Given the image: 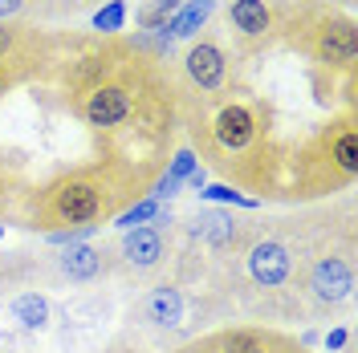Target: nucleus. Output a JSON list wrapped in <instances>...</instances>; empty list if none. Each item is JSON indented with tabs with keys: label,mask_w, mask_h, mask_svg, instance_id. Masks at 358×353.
I'll list each match as a JSON object with an SVG mask.
<instances>
[{
	"label": "nucleus",
	"mask_w": 358,
	"mask_h": 353,
	"mask_svg": "<svg viewBox=\"0 0 358 353\" xmlns=\"http://www.w3.org/2000/svg\"><path fill=\"white\" fill-rule=\"evenodd\" d=\"M228 24L241 37H265L273 29V13H268L265 0H232L228 4Z\"/></svg>",
	"instance_id": "9d476101"
},
{
	"label": "nucleus",
	"mask_w": 358,
	"mask_h": 353,
	"mask_svg": "<svg viewBox=\"0 0 358 353\" xmlns=\"http://www.w3.org/2000/svg\"><path fill=\"white\" fill-rule=\"evenodd\" d=\"M192 171H196V155H192V151H179V155L171 158V171H167V179L183 187V179L192 175Z\"/></svg>",
	"instance_id": "412c9836"
},
{
	"label": "nucleus",
	"mask_w": 358,
	"mask_h": 353,
	"mask_svg": "<svg viewBox=\"0 0 358 353\" xmlns=\"http://www.w3.org/2000/svg\"><path fill=\"white\" fill-rule=\"evenodd\" d=\"M8 313H13V321H17L21 329L41 333L45 325H49V296H41V292H21V296H13Z\"/></svg>",
	"instance_id": "f8f14e48"
},
{
	"label": "nucleus",
	"mask_w": 358,
	"mask_h": 353,
	"mask_svg": "<svg viewBox=\"0 0 358 353\" xmlns=\"http://www.w3.org/2000/svg\"><path fill=\"white\" fill-rule=\"evenodd\" d=\"M94 227H98V223H90V227H57V232H49V240L53 243H82Z\"/></svg>",
	"instance_id": "4be33fe9"
},
{
	"label": "nucleus",
	"mask_w": 358,
	"mask_h": 353,
	"mask_svg": "<svg viewBox=\"0 0 358 353\" xmlns=\"http://www.w3.org/2000/svg\"><path fill=\"white\" fill-rule=\"evenodd\" d=\"M122 24H127V4H122V0H110L106 8L94 13V29H98V33H118Z\"/></svg>",
	"instance_id": "6ab92c4d"
},
{
	"label": "nucleus",
	"mask_w": 358,
	"mask_h": 353,
	"mask_svg": "<svg viewBox=\"0 0 358 353\" xmlns=\"http://www.w3.org/2000/svg\"><path fill=\"white\" fill-rule=\"evenodd\" d=\"M57 268L66 272L69 280L86 285V280H94V276H102L106 260H102V252H98V248H90V243H69L66 252L57 256Z\"/></svg>",
	"instance_id": "9b49d317"
},
{
	"label": "nucleus",
	"mask_w": 358,
	"mask_h": 353,
	"mask_svg": "<svg viewBox=\"0 0 358 353\" xmlns=\"http://www.w3.org/2000/svg\"><path fill=\"white\" fill-rule=\"evenodd\" d=\"M13 45H17L13 29H4V24H0V57H4V53H13Z\"/></svg>",
	"instance_id": "393cba45"
},
{
	"label": "nucleus",
	"mask_w": 358,
	"mask_h": 353,
	"mask_svg": "<svg viewBox=\"0 0 358 353\" xmlns=\"http://www.w3.org/2000/svg\"><path fill=\"white\" fill-rule=\"evenodd\" d=\"M212 8H216V0H187V4H179L176 17L167 21V33L171 37H196L203 24H208Z\"/></svg>",
	"instance_id": "ddd939ff"
},
{
	"label": "nucleus",
	"mask_w": 358,
	"mask_h": 353,
	"mask_svg": "<svg viewBox=\"0 0 358 353\" xmlns=\"http://www.w3.org/2000/svg\"><path fill=\"white\" fill-rule=\"evenodd\" d=\"M192 236H203V240L212 243V248H232V243L241 240L236 223L228 220V216H220V211L196 216V220H192Z\"/></svg>",
	"instance_id": "4468645a"
},
{
	"label": "nucleus",
	"mask_w": 358,
	"mask_h": 353,
	"mask_svg": "<svg viewBox=\"0 0 358 353\" xmlns=\"http://www.w3.org/2000/svg\"><path fill=\"white\" fill-rule=\"evenodd\" d=\"M171 220H163V211H159L151 223H143V227H131L127 236H122V260L131 268H155L163 260V252H167V243H163V227Z\"/></svg>",
	"instance_id": "39448f33"
},
{
	"label": "nucleus",
	"mask_w": 358,
	"mask_h": 353,
	"mask_svg": "<svg viewBox=\"0 0 358 353\" xmlns=\"http://www.w3.org/2000/svg\"><path fill=\"white\" fill-rule=\"evenodd\" d=\"M183 69H187V77H192L200 89H220L224 73H228V57H224V49L216 41H200V45L187 49Z\"/></svg>",
	"instance_id": "0eeeda50"
},
{
	"label": "nucleus",
	"mask_w": 358,
	"mask_h": 353,
	"mask_svg": "<svg viewBox=\"0 0 358 353\" xmlns=\"http://www.w3.org/2000/svg\"><path fill=\"white\" fill-rule=\"evenodd\" d=\"M358 57V33L350 21H326L317 29V61L350 66Z\"/></svg>",
	"instance_id": "6e6552de"
},
{
	"label": "nucleus",
	"mask_w": 358,
	"mask_h": 353,
	"mask_svg": "<svg viewBox=\"0 0 358 353\" xmlns=\"http://www.w3.org/2000/svg\"><path fill=\"white\" fill-rule=\"evenodd\" d=\"M110 211L106 203V191L90 179H66L49 191V220L53 223H78V227H90L94 220H102Z\"/></svg>",
	"instance_id": "f257e3e1"
},
{
	"label": "nucleus",
	"mask_w": 358,
	"mask_h": 353,
	"mask_svg": "<svg viewBox=\"0 0 358 353\" xmlns=\"http://www.w3.org/2000/svg\"><path fill=\"white\" fill-rule=\"evenodd\" d=\"M143 317H147L155 329H176L179 321H183V292L171 288V285L151 288V296H147V305H143Z\"/></svg>",
	"instance_id": "1a4fd4ad"
},
{
	"label": "nucleus",
	"mask_w": 358,
	"mask_h": 353,
	"mask_svg": "<svg viewBox=\"0 0 358 353\" xmlns=\"http://www.w3.org/2000/svg\"><path fill=\"white\" fill-rule=\"evenodd\" d=\"M183 183H187V187H196V191H203V187H208V175H203V167H196V171L183 179Z\"/></svg>",
	"instance_id": "a878e982"
},
{
	"label": "nucleus",
	"mask_w": 358,
	"mask_h": 353,
	"mask_svg": "<svg viewBox=\"0 0 358 353\" xmlns=\"http://www.w3.org/2000/svg\"><path fill=\"white\" fill-rule=\"evenodd\" d=\"M155 216H159V199H138L131 211H122V216H118V227H122V232H131V227L151 223Z\"/></svg>",
	"instance_id": "a211bd4d"
},
{
	"label": "nucleus",
	"mask_w": 358,
	"mask_h": 353,
	"mask_svg": "<svg viewBox=\"0 0 358 353\" xmlns=\"http://www.w3.org/2000/svg\"><path fill=\"white\" fill-rule=\"evenodd\" d=\"M212 134H216V142H220V151L228 155H241L252 147V138H257V114L241 106V102H232V106H224L216 114V122H212Z\"/></svg>",
	"instance_id": "423d86ee"
},
{
	"label": "nucleus",
	"mask_w": 358,
	"mask_h": 353,
	"mask_svg": "<svg viewBox=\"0 0 358 353\" xmlns=\"http://www.w3.org/2000/svg\"><path fill=\"white\" fill-rule=\"evenodd\" d=\"M0 86H4V73H0Z\"/></svg>",
	"instance_id": "cd10ccee"
},
{
	"label": "nucleus",
	"mask_w": 358,
	"mask_h": 353,
	"mask_svg": "<svg viewBox=\"0 0 358 353\" xmlns=\"http://www.w3.org/2000/svg\"><path fill=\"white\" fill-rule=\"evenodd\" d=\"M346 341H350V333H346V329H330V333H326V350H342Z\"/></svg>",
	"instance_id": "5701e85b"
},
{
	"label": "nucleus",
	"mask_w": 358,
	"mask_h": 353,
	"mask_svg": "<svg viewBox=\"0 0 358 353\" xmlns=\"http://www.w3.org/2000/svg\"><path fill=\"white\" fill-rule=\"evenodd\" d=\"M306 285H310L313 301H322V305H342V301L355 292V268H350V260H342V256H322V260H313Z\"/></svg>",
	"instance_id": "f03ea898"
},
{
	"label": "nucleus",
	"mask_w": 358,
	"mask_h": 353,
	"mask_svg": "<svg viewBox=\"0 0 358 353\" xmlns=\"http://www.w3.org/2000/svg\"><path fill=\"white\" fill-rule=\"evenodd\" d=\"M179 4H183V0H147V4L134 13V21H138V29H147V33H159L163 24L176 17Z\"/></svg>",
	"instance_id": "2eb2a0df"
},
{
	"label": "nucleus",
	"mask_w": 358,
	"mask_h": 353,
	"mask_svg": "<svg viewBox=\"0 0 358 353\" xmlns=\"http://www.w3.org/2000/svg\"><path fill=\"white\" fill-rule=\"evenodd\" d=\"M224 353H265V341L257 333H232L224 337Z\"/></svg>",
	"instance_id": "aec40b11"
},
{
	"label": "nucleus",
	"mask_w": 358,
	"mask_h": 353,
	"mask_svg": "<svg viewBox=\"0 0 358 353\" xmlns=\"http://www.w3.org/2000/svg\"><path fill=\"white\" fill-rule=\"evenodd\" d=\"M248 276L261 288H281L293 276V252L281 240H257L248 248Z\"/></svg>",
	"instance_id": "7ed1b4c3"
},
{
	"label": "nucleus",
	"mask_w": 358,
	"mask_h": 353,
	"mask_svg": "<svg viewBox=\"0 0 358 353\" xmlns=\"http://www.w3.org/2000/svg\"><path fill=\"white\" fill-rule=\"evenodd\" d=\"M134 114V98L127 86H94L86 93V122L98 130H118Z\"/></svg>",
	"instance_id": "20e7f679"
},
{
	"label": "nucleus",
	"mask_w": 358,
	"mask_h": 353,
	"mask_svg": "<svg viewBox=\"0 0 358 353\" xmlns=\"http://www.w3.org/2000/svg\"><path fill=\"white\" fill-rule=\"evenodd\" d=\"M330 158H334L346 175H355V171H358V134L355 130H342V134H338Z\"/></svg>",
	"instance_id": "dca6fc26"
},
{
	"label": "nucleus",
	"mask_w": 358,
	"mask_h": 353,
	"mask_svg": "<svg viewBox=\"0 0 358 353\" xmlns=\"http://www.w3.org/2000/svg\"><path fill=\"white\" fill-rule=\"evenodd\" d=\"M24 8V0H0V21H8V17H17Z\"/></svg>",
	"instance_id": "b1692460"
},
{
	"label": "nucleus",
	"mask_w": 358,
	"mask_h": 353,
	"mask_svg": "<svg viewBox=\"0 0 358 353\" xmlns=\"http://www.w3.org/2000/svg\"><path fill=\"white\" fill-rule=\"evenodd\" d=\"M0 240H4V223H0Z\"/></svg>",
	"instance_id": "bb28decb"
},
{
	"label": "nucleus",
	"mask_w": 358,
	"mask_h": 353,
	"mask_svg": "<svg viewBox=\"0 0 358 353\" xmlns=\"http://www.w3.org/2000/svg\"><path fill=\"white\" fill-rule=\"evenodd\" d=\"M200 199H208V203H236V207H257V199L245 195V191H236V187H228V183H212V187H203Z\"/></svg>",
	"instance_id": "f3484780"
}]
</instances>
